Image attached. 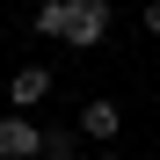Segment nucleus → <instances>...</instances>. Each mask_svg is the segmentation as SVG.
Instances as JSON below:
<instances>
[{
	"label": "nucleus",
	"mask_w": 160,
	"mask_h": 160,
	"mask_svg": "<svg viewBox=\"0 0 160 160\" xmlns=\"http://www.w3.org/2000/svg\"><path fill=\"white\" fill-rule=\"evenodd\" d=\"M44 153V124H29V109L0 117V160H37Z\"/></svg>",
	"instance_id": "2"
},
{
	"label": "nucleus",
	"mask_w": 160,
	"mask_h": 160,
	"mask_svg": "<svg viewBox=\"0 0 160 160\" xmlns=\"http://www.w3.org/2000/svg\"><path fill=\"white\" fill-rule=\"evenodd\" d=\"M146 29H153V37H160V0H146Z\"/></svg>",
	"instance_id": "6"
},
{
	"label": "nucleus",
	"mask_w": 160,
	"mask_h": 160,
	"mask_svg": "<svg viewBox=\"0 0 160 160\" xmlns=\"http://www.w3.org/2000/svg\"><path fill=\"white\" fill-rule=\"evenodd\" d=\"M29 29L37 37H66L73 51H88V44L109 37V0H44Z\"/></svg>",
	"instance_id": "1"
},
{
	"label": "nucleus",
	"mask_w": 160,
	"mask_h": 160,
	"mask_svg": "<svg viewBox=\"0 0 160 160\" xmlns=\"http://www.w3.org/2000/svg\"><path fill=\"white\" fill-rule=\"evenodd\" d=\"M44 95H51V73L44 66H15L8 73V109H37Z\"/></svg>",
	"instance_id": "3"
},
{
	"label": "nucleus",
	"mask_w": 160,
	"mask_h": 160,
	"mask_svg": "<svg viewBox=\"0 0 160 160\" xmlns=\"http://www.w3.org/2000/svg\"><path fill=\"white\" fill-rule=\"evenodd\" d=\"M80 131H88L95 146H117L124 138V109L117 102H88V109H80Z\"/></svg>",
	"instance_id": "4"
},
{
	"label": "nucleus",
	"mask_w": 160,
	"mask_h": 160,
	"mask_svg": "<svg viewBox=\"0 0 160 160\" xmlns=\"http://www.w3.org/2000/svg\"><path fill=\"white\" fill-rule=\"evenodd\" d=\"M73 153H80L73 131H44V153H37V160H73Z\"/></svg>",
	"instance_id": "5"
},
{
	"label": "nucleus",
	"mask_w": 160,
	"mask_h": 160,
	"mask_svg": "<svg viewBox=\"0 0 160 160\" xmlns=\"http://www.w3.org/2000/svg\"><path fill=\"white\" fill-rule=\"evenodd\" d=\"M102 160H124V153H117V146H102Z\"/></svg>",
	"instance_id": "7"
}]
</instances>
